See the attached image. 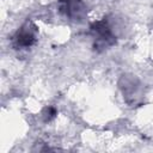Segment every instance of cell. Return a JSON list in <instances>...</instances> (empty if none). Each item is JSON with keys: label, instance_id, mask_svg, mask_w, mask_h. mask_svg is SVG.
Listing matches in <instances>:
<instances>
[{"label": "cell", "instance_id": "6da1fadb", "mask_svg": "<svg viewBox=\"0 0 153 153\" xmlns=\"http://www.w3.org/2000/svg\"><path fill=\"white\" fill-rule=\"evenodd\" d=\"M90 35L93 38V48L97 51H103L116 43V36L106 18L92 23L90 26Z\"/></svg>", "mask_w": 153, "mask_h": 153}, {"label": "cell", "instance_id": "7a4b0ae2", "mask_svg": "<svg viewBox=\"0 0 153 153\" xmlns=\"http://www.w3.org/2000/svg\"><path fill=\"white\" fill-rule=\"evenodd\" d=\"M38 29L33 22L26 20L13 35L12 37V45L14 49H25L30 48L35 44L37 37Z\"/></svg>", "mask_w": 153, "mask_h": 153}, {"label": "cell", "instance_id": "3957f363", "mask_svg": "<svg viewBox=\"0 0 153 153\" xmlns=\"http://www.w3.org/2000/svg\"><path fill=\"white\" fill-rule=\"evenodd\" d=\"M140 80L135 75H122L120 80V87L123 93V98L130 105L140 104L142 99V87Z\"/></svg>", "mask_w": 153, "mask_h": 153}, {"label": "cell", "instance_id": "277c9868", "mask_svg": "<svg viewBox=\"0 0 153 153\" xmlns=\"http://www.w3.org/2000/svg\"><path fill=\"white\" fill-rule=\"evenodd\" d=\"M59 10L72 20H82L86 16V6L82 0H59Z\"/></svg>", "mask_w": 153, "mask_h": 153}, {"label": "cell", "instance_id": "5b68a950", "mask_svg": "<svg viewBox=\"0 0 153 153\" xmlns=\"http://www.w3.org/2000/svg\"><path fill=\"white\" fill-rule=\"evenodd\" d=\"M56 115H57V111H56V109L54 106H47L42 111V118H43L44 122L53 121L56 117Z\"/></svg>", "mask_w": 153, "mask_h": 153}]
</instances>
